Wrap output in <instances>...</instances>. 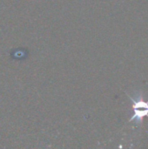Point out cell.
Returning a JSON list of instances; mask_svg holds the SVG:
<instances>
[{"mask_svg":"<svg viewBox=\"0 0 148 149\" xmlns=\"http://www.w3.org/2000/svg\"><path fill=\"white\" fill-rule=\"evenodd\" d=\"M130 99L133 101V110L134 114L130 119L129 122L135 120L136 123L140 124L145 116H148V101H145L140 94H139L136 98L130 97Z\"/></svg>","mask_w":148,"mask_h":149,"instance_id":"cell-1","label":"cell"}]
</instances>
